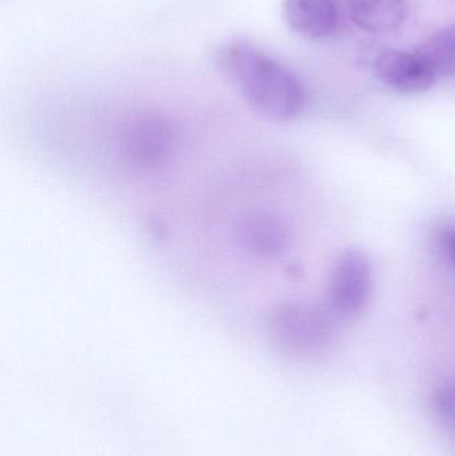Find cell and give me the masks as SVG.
Returning a JSON list of instances; mask_svg holds the SVG:
<instances>
[{"mask_svg":"<svg viewBox=\"0 0 455 456\" xmlns=\"http://www.w3.org/2000/svg\"><path fill=\"white\" fill-rule=\"evenodd\" d=\"M214 64L246 103L266 119L288 122L304 110L306 94L298 77L250 42L222 43L214 51Z\"/></svg>","mask_w":455,"mask_h":456,"instance_id":"1","label":"cell"},{"mask_svg":"<svg viewBox=\"0 0 455 456\" xmlns=\"http://www.w3.org/2000/svg\"><path fill=\"white\" fill-rule=\"evenodd\" d=\"M173 125L160 115L146 114L134 118L123 127L120 149L131 165L152 168L165 163L175 146Z\"/></svg>","mask_w":455,"mask_h":456,"instance_id":"2","label":"cell"},{"mask_svg":"<svg viewBox=\"0 0 455 456\" xmlns=\"http://www.w3.org/2000/svg\"><path fill=\"white\" fill-rule=\"evenodd\" d=\"M371 267L361 249H345L331 268L328 299L331 307L344 316L362 313L370 297Z\"/></svg>","mask_w":455,"mask_h":456,"instance_id":"3","label":"cell"},{"mask_svg":"<svg viewBox=\"0 0 455 456\" xmlns=\"http://www.w3.org/2000/svg\"><path fill=\"white\" fill-rule=\"evenodd\" d=\"M377 77L387 87L406 95L427 93L435 86L437 74L418 53L384 50L374 64Z\"/></svg>","mask_w":455,"mask_h":456,"instance_id":"4","label":"cell"},{"mask_svg":"<svg viewBox=\"0 0 455 456\" xmlns=\"http://www.w3.org/2000/svg\"><path fill=\"white\" fill-rule=\"evenodd\" d=\"M238 246L256 257H274L285 251L288 228L274 211L256 208L243 214L235 226Z\"/></svg>","mask_w":455,"mask_h":456,"instance_id":"5","label":"cell"},{"mask_svg":"<svg viewBox=\"0 0 455 456\" xmlns=\"http://www.w3.org/2000/svg\"><path fill=\"white\" fill-rule=\"evenodd\" d=\"M270 334L278 345L298 351L310 347L322 335V322L318 314L305 305H283L270 316Z\"/></svg>","mask_w":455,"mask_h":456,"instance_id":"6","label":"cell"},{"mask_svg":"<svg viewBox=\"0 0 455 456\" xmlns=\"http://www.w3.org/2000/svg\"><path fill=\"white\" fill-rule=\"evenodd\" d=\"M283 12L288 27L309 39L328 37L338 21L334 0H285Z\"/></svg>","mask_w":455,"mask_h":456,"instance_id":"7","label":"cell"},{"mask_svg":"<svg viewBox=\"0 0 455 456\" xmlns=\"http://www.w3.org/2000/svg\"><path fill=\"white\" fill-rule=\"evenodd\" d=\"M347 8L354 23L369 32L394 31L406 18L403 0H347Z\"/></svg>","mask_w":455,"mask_h":456,"instance_id":"8","label":"cell"},{"mask_svg":"<svg viewBox=\"0 0 455 456\" xmlns=\"http://www.w3.org/2000/svg\"><path fill=\"white\" fill-rule=\"evenodd\" d=\"M417 53L443 77H455V24L425 40Z\"/></svg>","mask_w":455,"mask_h":456,"instance_id":"9","label":"cell"},{"mask_svg":"<svg viewBox=\"0 0 455 456\" xmlns=\"http://www.w3.org/2000/svg\"><path fill=\"white\" fill-rule=\"evenodd\" d=\"M435 403L441 417L455 425V380L445 383L435 391Z\"/></svg>","mask_w":455,"mask_h":456,"instance_id":"10","label":"cell"},{"mask_svg":"<svg viewBox=\"0 0 455 456\" xmlns=\"http://www.w3.org/2000/svg\"><path fill=\"white\" fill-rule=\"evenodd\" d=\"M438 241L443 255L455 267V227L443 228L438 236Z\"/></svg>","mask_w":455,"mask_h":456,"instance_id":"11","label":"cell"}]
</instances>
